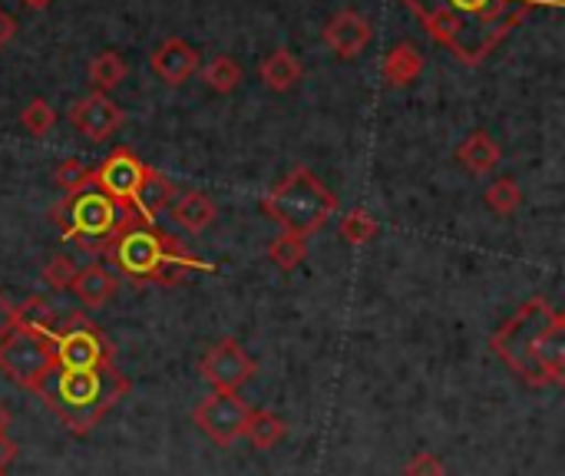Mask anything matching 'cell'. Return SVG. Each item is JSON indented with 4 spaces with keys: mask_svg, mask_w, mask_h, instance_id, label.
<instances>
[{
    "mask_svg": "<svg viewBox=\"0 0 565 476\" xmlns=\"http://www.w3.org/2000/svg\"><path fill=\"white\" fill-rule=\"evenodd\" d=\"M490 348L530 388L565 384V318L546 298L520 305L493 331Z\"/></svg>",
    "mask_w": 565,
    "mask_h": 476,
    "instance_id": "cell-2",
    "label": "cell"
},
{
    "mask_svg": "<svg viewBox=\"0 0 565 476\" xmlns=\"http://www.w3.org/2000/svg\"><path fill=\"white\" fill-rule=\"evenodd\" d=\"M487 205H490L497 215H513V212H520V205H523V189H520V182L510 179V176H500V179L487 189Z\"/></svg>",
    "mask_w": 565,
    "mask_h": 476,
    "instance_id": "cell-26",
    "label": "cell"
},
{
    "mask_svg": "<svg viewBox=\"0 0 565 476\" xmlns=\"http://www.w3.org/2000/svg\"><path fill=\"white\" fill-rule=\"evenodd\" d=\"M126 113L106 96V93H89L83 99H76L70 106V123L76 126L79 136H86L89 142H106L119 133Z\"/></svg>",
    "mask_w": 565,
    "mask_h": 476,
    "instance_id": "cell-12",
    "label": "cell"
},
{
    "mask_svg": "<svg viewBox=\"0 0 565 476\" xmlns=\"http://www.w3.org/2000/svg\"><path fill=\"white\" fill-rule=\"evenodd\" d=\"M86 76L96 86V93H109V89H116L126 80V60L119 53H113V50H103V53L93 56Z\"/></svg>",
    "mask_w": 565,
    "mask_h": 476,
    "instance_id": "cell-23",
    "label": "cell"
},
{
    "mask_svg": "<svg viewBox=\"0 0 565 476\" xmlns=\"http://www.w3.org/2000/svg\"><path fill=\"white\" fill-rule=\"evenodd\" d=\"M13 331V305L3 298V292H0V341L7 338Z\"/></svg>",
    "mask_w": 565,
    "mask_h": 476,
    "instance_id": "cell-32",
    "label": "cell"
},
{
    "mask_svg": "<svg viewBox=\"0 0 565 476\" xmlns=\"http://www.w3.org/2000/svg\"><path fill=\"white\" fill-rule=\"evenodd\" d=\"M13 461H17V444L7 434H0V470H10Z\"/></svg>",
    "mask_w": 565,
    "mask_h": 476,
    "instance_id": "cell-33",
    "label": "cell"
},
{
    "mask_svg": "<svg viewBox=\"0 0 565 476\" xmlns=\"http://www.w3.org/2000/svg\"><path fill=\"white\" fill-rule=\"evenodd\" d=\"M381 73H384L387 86H411L424 73V56L414 43H397L387 50Z\"/></svg>",
    "mask_w": 565,
    "mask_h": 476,
    "instance_id": "cell-19",
    "label": "cell"
},
{
    "mask_svg": "<svg viewBox=\"0 0 565 476\" xmlns=\"http://www.w3.org/2000/svg\"><path fill=\"white\" fill-rule=\"evenodd\" d=\"M258 73H262V80H265L268 89L288 93V89L301 80V63H298V56H295L288 46H278L275 53H268V56L262 60Z\"/></svg>",
    "mask_w": 565,
    "mask_h": 476,
    "instance_id": "cell-20",
    "label": "cell"
},
{
    "mask_svg": "<svg viewBox=\"0 0 565 476\" xmlns=\"http://www.w3.org/2000/svg\"><path fill=\"white\" fill-rule=\"evenodd\" d=\"M26 7H36V10H43V7H50L53 0H23Z\"/></svg>",
    "mask_w": 565,
    "mask_h": 476,
    "instance_id": "cell-36",
    "label": "cell"
},
{
    "mask_svg": "<svg viewBox=\"0 0 565 476\" xmlns=\"http://www.w3.org/2000/svg\"><path fill=\"white\" fill-rule=\"evenodd\" d=\"M53 364L89 371V368H109L116 364V348L103 335L96 321H89L83 311H70L63 321H56L53 335Z\"/></svg>",
    "mask_w": 565,
    "mask_h": 476,
    "instance_id": "cell-7",
    "label": "cell"
},
{
    "mask_svg": "<svg viewBox=\"0 0 565 476\" xmlns=\"http://www.w3.org/2000/svg\"><path fill=\"white\" fill-rule=\"evenodd\" d=\"M56 123V113L46 99H30L20 113V126L30 133V136H46Z\"/></svg>",
    "mask_w": 565,
    "mask_h": 476,
    "instance_id": "cell-28",
    "label": "cell"
},
{
    "mask_svg": "<svg viewBox=\"0 0 565 476\" xmlns=\"http://www.w3.org/2000/svg\"><path fill=\"white\" fill-rule=\"evenodd\" d=\"M248 417H252V408L238 394H218V391H212L192 411L195 427L218 447H232L235 441H242Z\"/></svg>",
    "mask_w": 565,
    "mask_h": 476,
    "instance_id": "cell-9",
    "label": "cell"
},
{
    "mask_svg": "<svg viewBox=\"0 0 565 476\" xmlns=\"http://www.w3.org/2000/svg\"><path fill=\"white\" fill-rule=\"evenodd\" d=\"M457 159H460L473 176H487V172H493V169L500 166L503 152H500L497 139H493L490 133L477 129V133H470V136L457 146Z\"/></svg>",
    "mask_w": 565,
    "mask_h": 476,
    "instance_id": "cell-17",
    "label": "cell"
},
{
    "mask_svg": "<svg viewBox=\"0 0 565 476\" xmlns=\"http://www.w3.org/2000/svg\"><path fill=\"white\" fill-rule=\"evenodd\" d=\"M13 30H17V20L7 13V10H0V50L10 43V36H13Z\"/></svg>",
    "mask_w": 565,
    "mask_h": 476,
    "instance_id": "cell-34",
    "label": "cell"
},
{
    "mask_svg": "<svg viewBox=\"0 0 565 476\" xmlns=\"http://www.w3.org/2000/svg\"><path fill=\"white\" fill-rule=\"evenodd\" d=\"M374 30L367 23V17H361L358 10H338L328 27H324V43L341 56V60H354L364 53V46L371 43Z\"/></svg>",
    "mask_w": 565,
    "mask_h": 476,
    "instance_id": "cell-13",
    "label": "cell"
},
{
    "mask_svg": "<svg viewBox=\"0 0 565 476\" xmlns=\"http://www.w3.org/2000/svg\"><path fill=\"white\" fill-rule=\"evenodd\" d=\"M285 434H288V424L275 411H252L245 424V437L255 451H271L275 444L285 441Z\"/></svg>",
    "mask_w": 565,
    "mask_h": 476,
    "instance_id": "cell-22",
    "label": "cell"
},
{
    "mask_svg": "<svg viewBox=\"0 0 565 476\" xmlns=\"http://www.w3.org/2000/svg\"><path fill=\"white\" fill-rule=\"evenodd\" d=\"M103 258L116 265V272L126 275L132 285H159V288L179 285L192 272H215V265L192 255L175 235L146 225L139 215H129L122 222Z\"/></svg>",
    "mask_w": 565,
    "mask_h": 476,
    "instance_id": "cell-3",
    "label": "cell"
},
{
    "mask_svg": "<svg viewBox=\"0 0 565 476\" xmlns=\"http://www.w3.org/2000/svg\"><path fill=\"white\" fill-rule=\"evenodd\" d=\"M136 215V212H126L119 209L106 192H99L93 182L73 195H63V202L53 209V222L60 225V232L83 252L89 255H103L116 232L122 229V222Z\"/></svg>",
    "mask_w": 565,
    "mask_h": 476,
    "instance_id": "cell-6",
    "label": "cell"
},
{
    "mask_svg": "<svg viewBox=\"0 0 565 476\" xmlns=\"http://www.w3.org/2000/svg\"><path fill=\"white\" fill-rule=\"evenodd\" d=\"M420 27L463 66H480L533 10L556 0H404Z\"/></svg>",
    "mask_w": 565,
    "mask_h": 476,
    "instance_id": "cell-1",
    "label": "cell"
},
{
    "mask_svg": "<svg viewBox=\"0 0 565 476\" xmlns=\"http://www.w3.org/2000/svg\"><path fill=\"white\" fill-rule=\"evenodd\" d=\"M33 394L56 414V421L70 434L86 437L129 394V378L116 364L89 371L53 364L46 378L33 388Z\"/></svg>",
    "mask_w": 565,
    "mask_h": 476,
    "instance_id": "cell-4",
    "label": "cell"
},
{
    "mask_svg": "<svg viewBox=\"0 0 565 476\" xmlns=\"http://www.w3.org/2000/svg\"><path fill=\"white\" fill-rule=\"evenodd\" d=\"M179 189L169 176L156 172V169H146L139 189H136V199H132V212L146 222V225H156L159 212L169 209V202H175Z\"/></svg>",
    "mask_w": 565,
    "mask_h": 476,
    "instance_id": "cell-15",
    "label": "cell"
},
{
    "mask_svg": "<svg viewBox=\"0 0 565 476\" xmlns=\"http://www.w3.org/2000/svg\"><path fill=\"white\" fill-rule=\"evenodd\" d=\"M70 292L76 295V302L83 308H103L113 295H116V278L113 272H106L103 265H86L76 272Z\"/></svg>",
    "mask_w": 565,
    "mask_h": 476,
    "instance_id": "cell-16",
    "label": "cell"
},
{
    "mask_svg": "<svg viewBox=\"0 0 565 476\" xmlns=\"http://www.w3.org/2000/svg\"><path fill=\"white\" fill-rule=\"evenodd\" d=\"M146 169H149V166H146L132 149H116V152H109V156L93 169L89 182H93L99 192H106L119 209L132 212V199H136V189H139Z\"/></svg>",
    "mask_w": 565,
    "mask_h": 476,
    "instance_id": "cell-11",
    "label": "cell"
},
{
    "mask_svg": "<svg viewBox=\"0 0 565 476\" xmlns=\"http://www.w3.org/2000/svg\"><path fill=\"white\" fill-rule=\"evenodd\" d=\"M265 215L288 235L308 239L328 225V219L338 212V195L308 169L295 166L265 199Z\"/></svg>",
    "mask_w": 565,
    "mask_h": 476,
    "instance_id": "cell-5",
    "label": "cell"
},
{
    "mask_svg": "<svg viewBox=\"0 0 565 476\" xmlns=\"http://www.w3.org/2000/svg\"><path fill=\"white\" fill-rule=\"evenodd\" d=\"M377 235V222L367 215V209H354L341 219V239L348 245H367Z\"/></svg>",
    "mask_w": 565,
    "mask_h": 476,
    "instance_id": "cell-27",
    "label": "cell"
},
{
    "mask_svg": "<svg viewBox=\"0 0 565 476\" xmlns=\"http://www.w3.org/2000/svg\"><path fill=\"white\" fill-rule=\"evenodd\" d=\"M268 258H271V265H278L281 272H295L298 265H305L308 245H305V239L281 232V235L268 245Z\"/></svg>",
    "mask_w": 565,
    "mask_h": 476,
    "instance_id": "cell-25",
    "label": "cell"
},
{
    "mask_svg": "<svg viewBox=\"0 0 565 476\" xmlns=\"http://www.w3.org/2000/svg\"><path fill=\"white\" fill-rule=\"evenodd\" d=\"M53 368V341L46 335H30L13 328L0 341V371L23 391H33Z\"/></svg>",
    "mask_w": 565,
    "mask_h": 476,
    "instance_id": "cell-8",
    "label": "cell"
},
{
    "mask_svg": "<svg viewBox=\"0 0 565 476\" xmlns=\"http://www.w3.org/2000/svg\"><path fill=\"white\" fill-rule=\"evenodd\" d=\"M0 476H7V470H0Z\"/></svg>",
    "mask_w": 565,
    "mask_h": 476,
    "instance_id": "cell-37",
    "label": "cell"
},
{
    "mask_svg": "<svg viewBox=\"0 0 565 476\" xmlns=\"http://www.w3.org/2000/svg\"><path fill=\"white\" fill-rule=\"evenodd\" d=\"M76 262L70 255H53L46 265H43V282L53 288V292H70L73 278H76Z\"/></svg>",
    "mask_w": 565,
    "mask_h": 476,
    "instance_id": "cell-30",
    "label": "cell"
},
{
    "mask_svg": "<svg viewBox=\"0 0 565 476\" xmlns=\"http://www.w3.org/2000/svg\"><path fill=\"white\" fill-rule=\"evenodd\" d=\"M149 63H152V73H156L162 83L182 86L185 80L195 76V70H199V53H195V46L185 43L182 36H169V40H162V43L156 46V53H152Z\"/></svg>",
    "mask_w": 565,
    "mask_h": 476,
    "instance_id": "cell-14",
    "label": "cell"
},
{
    "mask_svg": "<svg viewBox=\"0 0 565 476\" xmlns=\"http://www.w3.org/2000/svg\"><path fill=\"white\" fill-rule=\"evenodd\" d=\"M89 176H93V169L83 159H63L56 169V186L63 189V195H73L89 186Z\"/></svg>",
    "mask_w": 565,
    "mask_h": 476,
    "instance_id": "cell-29",
    "label": "cell"
},
{
    "mask_svg": "<svg viewBox=\"0 0 565 476\" xmlns=\"http://www.w3.org/2000/svg\"><path fill=\"white\" fill-rule=\"evenodd\" d=\"M7 427H10V411L0 404V434H7Z\"/></svg>",
    "mask_w": 565,
    "mask_h": 476,
    "instance_id": "cell-35",
    "label": "cell"
},
{
    "mask_svg": "<svg viewBox=\"0 0 565 476\" xmlns=\"http://www.w3.org/2000/svg\"><path fill=\"white\" fill-rule=\"evenodd\" d=\"M404 476H447V467H444V461H440L437 454L420 451V454H414V457L407 461Z\"/></svg>",
    "mask_w": 565,
    "mask_h": 476,
    "instance_id": "cell-31",
    "label": "cell"
},
{
    "mask_svg": "<svg viewBox=\"0 0 565 476\" xmlns=\"http://www.w3.org/2000/svg\"><path fill=\"white\" fill-rule=\"evenodd\" d=\"M199 371L212 384V391H218V394H238L255 378L258 364H255V358H248V351L235 338H222V341H215L202 355Z\"/></svg>",
    "mask_w": 565,
    "mask_h": 476,
    "instance_id": "cell-10",
    "label": "cell"
},
{
    "mask_svg": "<svg viewBox=\"0 0 565 476\" xmlns=\"http://www.w3.org/2000/svg\"><path fill=\"white\" fill-rule=\"evenodd\" d=\"M202 80L215 93H232L242 83V66L232 56H215L202 66Z\"/></svg>",
    "mask_w": 565,
    "mask_h": 476,
    "instance_id": "cell-24",
    "label": "cell"
},
{
    "mask_svg": "<svg viewBox=\"0 0 565 476\" xmlns=\"http://www.w3.org/2000/svg\"><path fill=\"white\" fill-rule=\"evenodd\" d=\"M215 212H218L215 202H212L205 192H195V189L175 195V202H172V219H175L185 232H192V235L205 232V229L215 222Z\"/></svg>",
    "mask_w": 565,
    "mask_h": 476,
    "instance_id": "cell-18",
    "label": "cell"
},
{
    "mask_svg": "<svg viewBox=\"0 0 565 476\" xmlns=\"http://www.w3.org/2000/svg\"><path fill=\"white\" fill-rule=\"evenodd\" d=\"M13 328L30 331V335H53L56 328V311L43 295H30L26 302L13 305Z\"/></svg>",
    "mask_w": 565,
    "mask_h": 476,
    "instance_id": "cell-21",
    "label": "cell"
}]
</instances>
